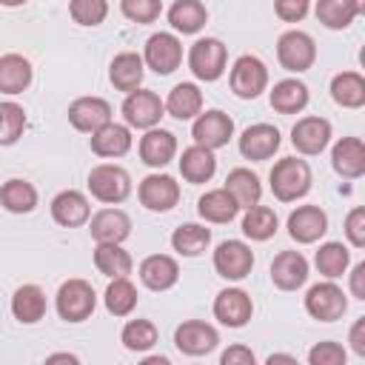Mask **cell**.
<instances>
[{
    "label": "cell",
    "mask_w": 365,
    "mask_h": 365,
    "mask_svg": "<svg viewBox=\"0 0 365 365\" xmlns=\"http://www.w3.org/2000/svg\"><path fill=\"white\" fill-rule=\"evenodd\" d=\"M268 180H271V191L279 202H294L311 191V168L305 160H297V157L277 160Z\"/></svg>",
    "instance_id": "cell-1"
},
{
    "label": "cell",
    "mask_w": 365,
    "mask_h": 365,
    "mask_svg": "<svg viewBox=\"0 0 365 365\" xmlns=\"http://www.w3.org/2000/svg\"><path fill=\"white\" fill-rule=\"evenodd\" d=\"M88 191L94 200L114 205L131 194V177L125 168H120L114 163H100L88 171Z\"/></svg>",
    "instance_id": "cell-2"
},
{
    "label": "cell",
    "mask_w": 365,
    "mask_h": 365,
    "mask_svg": "<svg viewBox=\"0 0 365 365\" xmlns=\"http://www.w3.org/2000/svg\"><path fill=\"white\" fill-rule=\"evenodd\" d=\"M54 305H57L60 319H66V322H83V319H88L94 314L97 297H94V288L86 279H66L57 288Z\"/></svg>",
    "instance_id": "cell-3"
},
{
    "label": "cell",
    "mask_w": 365,
    "mask_h": 365,
    "mask_svg": "<svg viewBox=\"0 0 365 365\" xmlns=\"http://www.w3.org/2000/svg\"><path fill=\"white\" fill-rule=\"evenodd\" d=\"M225 63H228V51L217 37H200L188 51V68L202 83L220 80L225 71Z\"/></svg>",
    "instance_id": "cell-4"
},
{
    "label": "cell",
    "mask_w": 365,
    "mask_h": 365,
    "mask_svg": "<svg viewBox=\"0 0 365 365\" xmlns=\"http://www.w3.org/2000/svg\"><path fill=\"white\" fill-rule=\"evenodd\" d=\"M277 60L285 71H308L317 60V43L308 31H299V29H291L285 34H279L277 40Z\"/></svg>",
    "instance_id": "cell-5"
},
{
    "label": "cell",
    "mask_w": 365,
    "mask_h": 365,
    "mask_svg": "<svg viewBox=\"0 0 365 365\" xmlns=\"http://www.w3.org/2000/svg\"><path fill=\"white\" fill-rule=\"evenodd\" d=\"M305 311L319 322H334V319H342V314L348 311V297L331 279L317 282L305 294Z\"/></svg>",
    "instance_id": "cell-6"
},
{
    "label": "cell",
    "mask_w": 365,
    "mask_h": 365,
    "mask_svg": "<svg viewBox=\"0 0 365 365\" xmlns=\"http://www.w3.org/2000/svg\"><path fill=\"white\" fill-rule=\"evenodd\" d=\"M268 86V68L259 57L254 54H242L234 60L231 66V91L242 100H254L265 91Z\"/></svg>",
    "instance_id": "cell-7"
},
{
    "label": "cell",
    "mask_w": 365,
    "mask_h": 365,
    "mask_svg": "<svg viewBox=\"0 0 365 365\" xmlns=\"http://www.w3.org/2000/svg\"><path fill=\"white\" fill-rule=\"evenodd\" d=\"M143 63L157 74H171L182 63V43L171 31H157L145 40Z\"/></svg>",
    "instance_id": "cell-8"
},
{
    "label": "cell",
    "mask_w": 365,
    "mask_h": 365,
    "mask_svg": "<svg viewBox=\"0 0 365 365\" xmlns=\"http://www.w3.org/2000/svg\"><path fill=\"white\" fill-rule=\"evenodd\" d=\"M163 114H165V103L148 88L128 91L123 103V117H125V125L131 128H154Z\"/></svg>",
    "instance_id": "cell-9"
},
{
    "label": "cell",
    "mask_w": 365,
    "mask_h": 365,
    "mask_svg": "<svg viewBox=\"0 0 365 365\" xmlns=\"http://www.w3.org/2000/svg\"><path fill=\"white\" fill-rule=\"evenodd\" d=\"M254 268V251L240 240H225L214 251V271L222 279H245Z\"/></svg>",
    "instance_id": "cell-10"
},
{
    "label": "cell",
    "mask_w": 365,
    "mask_h": 365,
    "mask_svg": "<svg viewBox=\"0 0 365 365\" xmlns=\"http://www.w3.org/2000/svg\"><path fill=\"white\" fill-rule=\"evenodd\" d=\"M174 345L180 354L185 356H205L220 345V334L214 325L200 322V319H188L182 325H177L174 331Z\"/></svg>",
    "instance_id": "cell-11"
},
{
    "label": "cell",
    "mask_w": 365,
    "mask_h": 365,
    "mask_svg": "<svg viewBox=\"0 0 365 365\" xmlns=\"http://www.w3.org/2000/svg\"><path fill=\"white\" fill-rule=\"evenodd\" d=\"M191 137L197 145H205V148H222L228 145V140L234 137V120L220 111V108H211L205 114H200L194 120V128H191Z\"/></svg>",
    "instance_id": "cell-12"
},
{
    "label": "cell",
    "mask_w": 365,
    "mask_h": 365,
    "mask_svg": "<svg viewBox=\"0 0 365 365\" xmlns=\"http://www.w3.org/2000/svg\"><path fill=\"white\" fill-rule=\"evenodd\" d=\"M328 140H331V123L325 117H302L291 128V145L308 157L322 154Z\"/></svg>",
    "instance_id": "cell-13"
},
{
    "label": "cell",
    "mask_w": 365,
    "mask_h": 365,
    "mask_svg": "<svg viewBox=\"0 0 365 365\" xmlns=\"http://www.w3.org/2000/svg\"><path fill=\"white\" fill-rule=\"evenodd\" d=\"M137 194H140V202L148 211H171L180 202V185L168 174H148L140 182Z\"/></svg>",
    "instance_id": "cell-14"
},
{
    "label": "cell",
    "mask_w": 365,
    "mask_h": 365,
    "mask_svg": "<svg viewBox=\"0 0 365 365\" xmlns=\"http://www.w3.org/2000/svg\"><path fill=\"white\" fill-rule=\"evenodd\" d=\"M277 148H279V131L271 123H254L240 137V154L245 160H254V163L274 157Z\"/></svg>",
    "instance_id": "cell-15"
},
{
    "label": "cell",
    "mask_w": 365,
    "mask_h": 365,
    "mask_svg": "<svg viewBox=\"0 0 365 365\" xmlns=\"http://www.w3.org/2000/svg\"><path fill=\"white\" fill-rule=\"evenodd\" d=\"M328 231V217L319 205H299L297 211L288 214V234L299 245L317 242Z\"/></svg>",
    "instance_id": "cell-16"
},
{
    "label": "cell",
    "mask_w": 365,
    "mask_h": 365,
    "mask_svg": "<svg viewBox=\"0 0 365 365\" xmlns=\"http://www.w3.org/2000/svg\"><path fill=\"white\" fill-rule=\"evenodd\" d=\"M68 123L83 134H94L97 128L111 123V106L103 97H77L68 106Z\"/></svg>",
    "instance_id": "cell-17"
},
{
    "label": "cell",
    "mask_w": 365,
    "mask_h": 365,
    "mask_svg": "<svg viewBox=\"0 0 365 365\" xmlns=\"http://www.w3.org/2000/svg\"><path fill=\"white\" fill-rule=\"evenodd\" d=\"M308 279V259L299 251H279L271 262V282L279 291H297Z\"/></svg>",
    "instance_id": "cell-18"
},
{
    "label": "cell",
    "mask_w": 365,
    "mask_h": 365,
    "mask_svg": "<svg viewBox=\"0 0 365 365\" xmlns=\"http://www.w3.org/2000/svg\"><path fill=\"white\" fill-rule=\"evenodd\" d=\"M254 314V302L242 288H225L214 299V317L228 328H242Z\"/></svg>",
    "instance_id": "cell-19"
},
{
    "label": "cell",
    "mask_w": 365,
    "mask_h": 365,
    "mask_svg": "<svg viewBox=\"0 0 365 365\" xmlns=\"http://www.w3.org/2000/svg\"><path fill=\"white\" fill-rule=\"evenodd\" d=\"M177 154V137L165 128H145V134L140 137V160L151 168H163L174 160Z\"/></svg>",
    "instance_id": "cell-20"
},
{
    "label": "cell",
    "mask_w": 365,
    "mask_h": 365,
    "mask_svg": "<svg viewBox=\"0 0 365 365\" xmlns=\"http://www.w3.org/2000/svg\"><path fill=\"white\" fill-rule=\"evenodd\" d=\"M331 165L345 180L362 177L365 174V143L359 137H342L331 151Z\"/></svg>",
    "instance_id": "cell-21"
},
{
    "label": "cell",
    "mask_w": 365,
    "mask_h": 365,
    "mask_svg": "<svg viewBox=\"0 0 365 365\" xmlns=\"http://www.w3.org/2000/svg\"><path fill=\"white\" fill-rule=\"evenodd\" d=\"M51 217L63 228H77L91 217V205H88L86 194H80L74 188H66L51 200Z\"/></svg>",
    "instance_id": "cell-22"
},
{
    "label": "cell",
    "mask_w": 365,
    "mask_h": 365,
    "mask_svg": "<svg viewBox=\"0 0 365 365\" xmlns=\"http://www.w3.org/2000/svg\"><path fill=\"white\" fill-rule=\"evenodd\" d=\"M140 279L151 291H168L180 279V265L168 254H151L140 262Z\"/></svg>",
    "instance_id": "cell-23"
},
{
    "label": "cell",
    "mask_w": 365,
    "mask_h": 365,
    "mask_svg": "<svg viewBox=\"0 0 365 365\" xmlns=\"http://www.w3.org/2000/svg\"><path fill=\"white\" fill-rule=\"evenodd\" d=\"M88 231L97 242H123L131 234V220L120 208H103L91 217Z\"/></svg>",
    "instance_id": "cell-24"
},
{
    "label": "cell",
    "mask_w": 365,
    "mask_h": 365,
    "mask_svg": "<svg viewBox=\"0 0 365 365\" xmlns=\"http://www.w3.org/2000/svg\"><path fill=\"white\" fill-rule=\"evenodd\" d=\"M143 74H145V63L137 51H123L111 60V68H108V80L117 91H134L140 88L143 83Z\"/></svg>",
    "instance_id": "cell-25"
},
{
    "label": "cell",
    "mask_w": 365,
    "mask_h": 365,
    "mask_svg": "<svg viewBox=\"0 0 365 365\" xmlns=\"http://www.w3.org/2000/svg\"><path fill=\"white\" fill-rule=\"evenodd\" d=\"M214 171H217V157H214L211 148L194 143V145H188L182 151V157H180V174H182V180L200 185V182H208L214 177Z\"/></svg>",
    "instance_id": "cell-26"
},
{
    "label": "cell",
    "mask_w": 365,
    "mask_h": 365,
    "mask_svg": "<svg viewBox=\"0 0 365 365\" xmlns=\"http://www.w3.org/2000/svg\"><path fill=\"white\" fill-rule=\"evenodd\" d=\"M131 148V131L120 123H106L91 134V151L97 157H123Z\"/></svg>",
    "instance_id": "cell-27"
},
{
    "label": "cell",
    "mask_w": 365,
    "mask_h": 365,
    "mask_svg": "<svg viewBox=\"0 0 365 365\" xmlns=\"http://www.w3.org/2000/svg\"><path fill=\"white\" fill-rule=\"evenodd\" d=\"M11 314L23 325H34L46 317V294L40 285H20L11 297Z\"/></svg>",
    "instance_id": "cell-28"
},
{
    "label": "cell",
    "mask_w": 365,
    "mask_h": 365,
    "mask_svg": "<svg viewBox=\"0 0 365 365\" xmlns=\"http://www.w3.org/2000/svg\"><path fill=\"white\" fill-rule=\"evenodd\" d=\"M31 83V63L23 54H3L0 57V91L3 94H23Z\"/></svg>",
    "instance_id": "cell-29"
},
{
    "label": "cell",
    "mask_w": 365,
    "mask_h": 365,
    "mask_svg": "<svg viewBox=\"0 0 365 365\" xmlns=\"http://www.w3.org/2000/svg\"><path fill=\"white\" fill-rule=\"evenodd\" d=\"M271 108L279 111V114H297L308 106V86L302 80H279L274 83L271 94Z\"/></svg>",
    "instance_id": "cell-30"
},
{
    "label": "cell",
    "mask_w": 365,
    "mask_h": 365,
    "mask_svg": "<svg viewBox=\"0 0 365 365\" xmlns=\"http://www.w3.org/2000/svg\"><path fill=\"white\" fill-rule=\"evenodd\" d=\"M331 97L342 108H362L365 106V77L359 71H339L331 80Z\"/></svg>",
    "instance_id": "cell-31"
},
{
    "label": "cell",
    "mask_w": 365,
    "mask_h": 365,
    "mask_svg": "<svg viewBox=\"0 0 365 365\" xmlns=\"http://www.w3.org/2000/svg\"><path fill=\"white\" fill-rule=\"evenodd\" d=\"M225 191L237 200L240 208H251V205H257L259 197H262L259 177H257L251 168H234V171H228V177H225Z\"/></svg>",
    "instance_id": "cell-32"
},
{
    "label": "cell",
    "mask_w": 365,
    "mask_h": 365,
    "mask_svg": "<svg viewBox=\"0 0 365 365\" xmlns=\"http://www.w3.org/2000/svg\"><path fill=\"white\" fill-rule=\"evenodd\" d=\"M94 265L103 277L114 279V277H128L134 262H131V254L125 248H120V242H97Z\"/></svg>",
    "instance_id": "cell-33"
},
{
    "label": "cell",
    "mask_w": 365,
    "mask_h": 365,
    "mask_svg": "<svg viewBox=\"0 0 365 365\" xmlns=\"http://www.w3.org/2000/svg\"><path fill=\"white\" fill-rule=\"evenodd\" d=\"M165 111L177 120H191L202 111V91L194 86V83H177L171 91H168V100H165Z\"/></svg>",
    "instance_id": "cell-34"
},
{
    "label": "cell",
    "mask_w": 365,
    "mask_h": 365,
    "mask_svg": "<svg viewBox=\"0 0 365 365\" xmlns=\"http://www.w3.org/2000/svg\"><path fill=\"white\" fill-rule=\"evenodd\" d=\"M197 211H200V217L208 220V222H231V220L237 217L240 205H237V200H234L225 188H214V191H205V194L200 197Z\"/></svg>",
    "instance_id": "cell-35"
},
{
    "label": "cell",
    "mask_w": 365,
    "mask_h": 365,
    "mask_svg": "<svg viewBox=\"0 0 365 365\" xmlns=\"http://www.w3.org/2000/svg\"><path fill=\"white\" fill-rule=\"evenodd\" d=\"M208 20V11L200 0H177L168 9V23L180 34H197Z\"/></svg>",
    "instance_id": "cell-36"
},
{
    "label": "cell",
    "mask_w": 365,
    "mask_h": 365,
    "mask_svg": "<svg viewBox=\"0 0 365 365\" xmlns=\"http://www.w3.org/2000/svg\"><path fill=\"white\" fill-rule=\"evenodd\" d=\"M0 205L11 214H29L37 205V188L26 180H6L0 185Z\"/></svg>",
    "instance_id": "cell-37"
},
{
    "label": "cell",
    "mask_w": 365,
    "mask_h": 365,
    "mask_svg": "<svg viewBox=\"0 0 365 365\" xmlns=\"http://www.w3.org/2000/svg\"><path fill=\"white\" fill-rule=\"evenodd\" d=\"M208 242H211V231L197 222H185V225L174 228V234H171V245L182 257H200L208 248Z\"/></svg>",
    "instance_id": "cell-38"
},
{
    "label": "cell",
    "mask_w": 365,
    "mask_h": 365,
    "mask_svg": "<svg viewBox=\"0 0 365 365\" xmlns=\"http://www.w3.org/2000/svg\"><path fill=\"white\" fill-rule=\"evenodd\" d=\"M317 20L325 26V29H348L356 17H359V9L351 3V0H317Z\"/></svg>",
    "instance_id": "cell-39"
},
{
    "label": "cell",
    "mask_w": 365,
    "mask_h": 365,
    "mask_svg": "<svg viewBox=\"0 0 365 365\" xmlns=\"http://www.w3.org/2000/svg\"><path fill=\"white\" fill-rule=\"evenodd\" d=\"M242 234L248 240H257V242H265L277 234V214L268 208V205H251L245 208V217H242Z\"/></svg>",
    "instance_id": "cell-40"
},
{
    "label": "cell",
    "mask_w": 365,
    "mask_h": 365,
    "mask_svg": "<svg viewBox=\"0 0 365 365\" xmlns=\"http://www.w3.org/2000/svg\"><path fill=\"white\" fill-rule=\"evenodd\" d=\"M106 308L114 317H128L137 308V288L128 277H114L106 288Z\"/></svg>",
    "instance_id": "cell-41"
},
{
    "label": "cell",
    "mask_w": 365,
    "mask_h": 365,
    "mask_svg": "<svg viewBox=\"0 0 365 365\" xmlns=\"http://www.w3.org/2000/svg\"><path fill=\"white\" fill-rule=\"evenodd\" d=\"M348 262H351V251H348L342 242H325V245H319V251H317V257H314L317 271H319L322 277H328V279L342 277L345 268H348Z\"/></svg>",
    "instance_id": "cell-42"
},
{
    "label": "cell",
    "mask_w": 365,
    "mask_h": 365,
    "mask_svg": "<svg viewBox=\"0 0 365 365\" xmlns=\"http://www.w3.org/2000/svg\"><path fill=\"white\" fill-rule=\"evenodd\" d=\"M120 339L128 351H137V354L148 351V348L157 345V325L148 322V319H131V322H125Z\"/></svg>",
    "instance_id": "cell-43"
},
{
    "label": "cell",
    "mask_w": 365,
    "mask_h": 365,
    "mask_svg": "<svg viewBox=\"0 0 365 365\" xmlns=\"http://www.w3.org/2000/svg\"><path fill=\"white\" fill-rule=\"evenodd\" d=\"M23 128H26V111L17 103H0V145L17 143Z\"/></svg>",
    "instance_id": "cell-44"
},
{
    "label": "cell",
    "mask_w": 365,
    "mask_h": 365,
    "mask_svg": "<svg viewBox=\"0 0 365 365\" xmlns=\"http://www.w3.org/2000/svg\"><path fill=\"white\" fill-rule=\"evenodd\" d=\"M68 14L80 26H100L108 14V3L106 0H71Z\"/></svg>",
    "instance_id": "cell-45"
},
{
    "label": "cell",
    "mask_w": 365,
    "mask_h": 365,
    "mask_svg": "<svg viewBox=\"0 0 365 365\" xmlns=\"http://www.w3.org/2000/svg\"><path fill=\"white\" fill-rule=\"evenodd\" d=\"M120 11L131 23H154L163 11V0H120Z\"/></svg>",
    "instance_id": "cell-46"
},
{
    "label": "cell",
    "mask_w": 365,
    "mask_h": 365,
    "mask_svg": "<svg viewBox=\"0 0 365 365\" xmlns=\"http://www.w3.org/2000/svg\"><path fill=\"white\" fill-rule=\"evenodd\" d=\"M345 348L339 342H317L308 351V362L311 365H345Z\"/></svg>",
    "instance_id": "cell-47"
},
{
    "label": "cell",
    "mask_w": 365,
    "mask_h": 365,
    "mask_svg": "<svg viewBox=\"0 0 365 365\" xmlns=\"http://www.w3.org/2000/svg\"><path fill=\"white\" fill-rule=\"evenodd\" d=\"M345 237L354 248H365V208L356 205L345 217Z\"/></svg>",
    "instance_id": "cell-48"
},
{
    "label": "cell",
    "mask_w": 365,
    "mask_h": 365,
    "mask_svg": "<svg viewBox=\"0 0 365 365\" xmlns=\"http://www.w3.org/2000/svg\"><path fill=\"white\" fill-rule=\"evenodd\" d=\"M274 11L285 23H299L308 14V0H274Z\"/></svg>",
    "instance_id": "cell-49"
},
{
    "label": "cell",
    "mask_w": 365,
    "mask_h": 365,
    "mask_svg": "<svg viewBox=\"0 0 365 365\" xmlns=\"http://www.w3.org/2000/svg\"><path fill=\"white\" fill-rule=\"evenodd\" d=\"M220 362L222 365H254V351L245 348V345H231V348L222 351Z\"/></svg>",
    "instance_id": "cell-50"
},
{
    "label": "cell",
    "mask_w": 365,
    "mask_h": 365,
    "mask_svg": "<svg viewBox=\"0 0 365 365\" xmlns=\"http://www.w3.org/2000/svg\"><path fill=\"white\" fill-rule=\"evenodd\" d=\"M348 342H351V348H354L356 356H365V317H359V319L351 325Z\"/></svg>",
    "instance_id": "cell-51"
},
{
    "label": "cell",
    "mask_w": 365,
    "mask_h": 365,
    "mask_svg": "<svg viewBox=\"0 0 365 365\" xmlns=\"http://www.w3.org/2000/svg\"><path fill=\"white\" fill-rule=\"evenodd\" d=\"M351 294L356 299H365V262H356L351 271Z\"/></svg>",
    "instance_id": "cell-52"
},
{
    "label": "cell",
    "mask_w": 365,
    "mask_h": 365,
    "mask_svg": "<svg viewBox=\"0 0 365 365\" xmlns=\"http://www.w3.org/2000/svg\"><path fill=\"white\" fill-rule=\"evenodd\" d=\"M48 362H77V356L74 354H51Z\"/></svg>",
    "instance_id": "cell-53"
},
{
    "label": "cell",
    "mask_w": 365,
    "mask_h": 365,
    "mask_svg": "<svg viewBox=\"0 0 365 365\" xmlns=\"http://www.w3.org/2000/svg\"><path fill=\"white\" fill-rule=\"evenodd\" d=\"M274 362H297L291 354H271L268 356V365H274Z\"/></svg>",
    "instance_id": "cell-54"
},
{
    "label": "cell",
    "mask_w": 365,
    "mask_h": 365,
    "mask_svg": "<svg viewBox=\"0 0 365 365\" xmlns=\"http://www.w3.org/2000/svg\"><path fill=\"white\" fill-rule=\"evenodd\" d=\"M145 365H168V359L165 356H148Z\"/></svg>",
    "instance_id": "cell-55"
},
{
    "label": "cell",
    "mask_w": 365,
    "mask_h": 365,
    "mask_svg": "<svg viewBox=\"0 0 365 365\" xmlns=\"http://www.w3.org/2000/svg\"><path fill=\"white\" fill-rule=\"evenodd\" d=\"M26 0H0V6H9V9H14V6H23Z\"/></svg>",
    "instance_id": "cell-56"
},
{
    "label": "cell",
    "mask_w": 365,
    "mask_h": 365,
    "mask_svg": "<svg viewBox=\"0 0 365 365\" xmlns=\"http://www.w3.org/2000/svg\"><path fill=\"white\" fill-rule=\"evenodd\" d=\"M356 9H359V14H365V0H351Z\"/></svg>",
    "instance_id": "cell-57"
}]
</instances>
